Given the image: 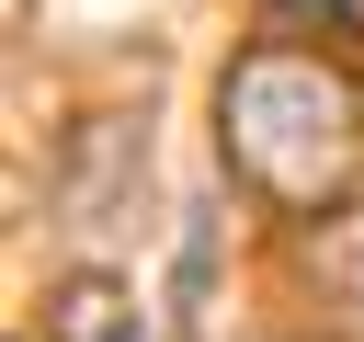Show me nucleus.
I'll return each mask as SVG.
<instances>
[{"instance_id":"f257e3e1","label":"nucleus","mask_w":364,"mask_h":342,"mask_svg":"<svg viewBox=\"0 0 364 342\" xmlns=\"http://www.w3.org/2000/svg\"><path fill=\"white\" fill-rule=\"evenodd\" d=\"M216 137H228V160H239L273 205H296V217H330V205H353V182H364V103H353V80H341L330 57H307V46H250V57L228 68V91H216Z\"/></svg>"},{"instance_id":"f03ea898","label":"nucleus","mask_w":364,"mask_h":342,"mask_svg":"<svg viewBox=\"0 0 364 342\" xmlns=\"http://www.w3.org/2000/svg\"><path fill=\"white\" fill-rule=\"evenodd\" d=\"M46 342H148L136 285H114V274H57V285H46Z\"/></svg>"},{"instance_id":"7ed1b4c3","label":"nucleus","mask_w":364,"mask_h":342,"mask_svg":"<svg viewBox=\"0 0 364 342\" xmlns=\"http://www.w3.org/2000/svg\"><path fill=\"white\" fill-rule=\"evenodd\" d=\"M341 296H353V319H364V228L341 239Z\"/></svg>"},{"instance_id":"20e7f679","label":"nucleus","mask_w":364,"mask_h":342,"mask_svg":"<svg viewBox=\"0 0 364 342\" xmlns=\"http://www.w3.org/2000/svg\"><path fill=\"white\" fill-rule=\"evenodd\" d=\"M273 11H341V0H273Z\"/></svg>"}]
</instances>
